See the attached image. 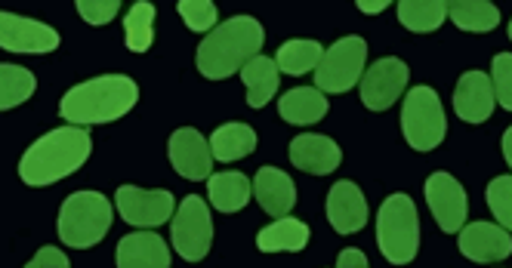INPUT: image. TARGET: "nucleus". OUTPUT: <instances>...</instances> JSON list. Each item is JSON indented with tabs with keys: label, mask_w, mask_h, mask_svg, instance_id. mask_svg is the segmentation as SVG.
Instances as JSON below:
<instances>
[{
	"label": "nucleus",
	"mask_w": 512,
	"mask_h": 268,
	"mask_svg": "<svg viewBox=\"0 0 512 268\" xmlns=\"http://www.w3.org/2000/svg\"><path fill=\"white\" fill-rule=\"evenodd\" d=\"M68 265H71V259L59 247H41L28 262V268H68Z\"/></svg>",
	"instance_id": "obj_34"
},
{
	"label": "nucleus",
	"mask_w": 512,
	"mask_h": 268,
	"mask_svg": "<svg viewBox=\"0 0 512 268\" xmlns=\"http://www.w3.org/2000/svg\"><path fill=\"white\" fill-rule=\"evenodd\" d=\"M266 44V31L253 16H232L229 22L216 25L204 34L198 44L195 65L201 78L207 81H226L238 74L253 56H260Z\"/></svg>",
	"instance_id": "obj_2"
},
{
	"label": "nucleus",
	"mask_w": 512,
	"mask_h": 268,
	"mask_svg": "<svg viewBox=\"0 0 512 268\" xmlns=\"http://www.w3.org/2000/svg\"><path fill=\"white\" fill-rule=\"evenodd\" d=\"M364 62H368V41L358 34L340 37V41L324 50L318 68H315V87L321 93H349L364 74Z\"/></svg>",
	"instance_id": "obj_7"
},
{
	"label": "nucleus",
	"mask_w": 512,
	"mask_h": 268,
	"mask_svg": "<svg viewBox=\"0 0 512 268\" xmlns=\"http://www.w3.org/2000/svg\"><path fill=\"white\" fill-rule=\"evenodd\" d=\"M155 41V4L136 0L124 16V44L130 53H145Z\"/></svg>",
	"instance_id": "obj_27"
},
{
	"label": "nucleus",
	"mask_w": 512,
	"mask_h": 268,
	"mask_svg": "<svg viewBox=\"0 0 512 268\" xmlns=\"http://www.w3.org/2000/svg\"><path fill=\"white\" fill-rule=\"evenodd\" d=\"M327 96L318 87H294L278 99V114L281 121L297 124V127H312L327 114Z\"/></svg>",
	"instance_id": "obj_20"
},
{
	"label": "nucleus",
	"mask_w": 512,
	"mask_h": 268,
	"mask_svg": "<svg viewBox=\"0 0 512 268\" xmlns=\"http://www.w3.org/2000/svg\"><path fill=\"white\" fill-rule=\"evenodd\" d=\"M423 191H426V201H429V210H432L438 228H442L445 235L460 232V228L466 225V216H469V201H466L463 185L451 173L438 170L429 176Z\"/></svg>",
	"instance_id": "obj_12"
},
{
	"label": "nucleus",
	"mask_w": 512,
	"mask_h": 268,
	"mask_svg": "<svg viewBox=\"0 0 512 268\" xmlns=\"http://www.w3.org/2000/svg\"><path fill=\"white\" fill-rule=\"evenodd\" d=\"M327 219H331L337 235H355L368 222V201L355 182H337L327 191Z\"/></svg>",
	"instance_id": "obj_17"
},
{
	"label": "nucleus",
	"mask_w": 512,
	"mask_h": 268,
	"mask_svg": "<svg viewBox=\"0 0 512 268\" xmlns=\"http://www.w3.org/2000/svg\"><path fill=\"white\" fill-rule=\"evenodd\" d=\"M173 262L170 247L152 228L130 232L118 241V265L121 268H167Z\"/></svg>",
	"instance_id": "obj_18"
},
{
	"label": "nucleus",
	"mask_w": 512,
	"mask_h": 268,
	"mask_svg": "<svg viewBox=\"0 0 512 268\" xmlns=\"http://www.w3.org/2000/svg\"><path fill=\"white\" fill-rule=\"evenodd\" d=\"M253 148H256V130L250 124H241V121L216 127L213 136H210L213 161H223V164L244 161Z\"/></svg>",
	"instance_id": "obj_24"
},
{
	"label": "nucleus",
	"mask_w": 512,
	"mask_h": 268,
	"mask_svg": "<svg viewBox=\"0 0 512 268\" xmlns=\"http://www.w3.org/2000/svg\"><path fill=\"white\" fill-rule=\"evenodd\" d=\"M491 84L497 105L512 111V53H497L491 62Z\"/></svg>",
	"instance_id": "obj_32"
},
{
	"label": "nucleus",
	"mask_w": 512,
	"mask_h": 268,
	"mask_svg": "<svg viewBox=\"0 0 512 268\" xmlns=\"http://www.w3.org/2000/svg\"><path fill=\"white\" fill-rule=\"evenodd\" d=\"M460 253L472 262H503L512 256V235L500 222H472L460 228Z\"/></svg>",
	"instance_id": "obj_14"
},
{
	"label": "nucleus",
	"mask_w": 512,
	"mask_h": 268,
	"mask_svg": "<svg viewBox=\"0 0 512 268\" xmlns=\"http://www.w3.org/2000/svg\"><path fill=\"white\" fill-rule=\"evenodd\" d=\"M34 90H38V78L28 68L0 62V111L19 108L34 96Z\"/></svg>",
	"instance_id": "obj_28"
},
{
	"label": "nucleus",
	"mask_w": 512,
	"mask_h": 268,
	"mask_svg": "<svg viewBox=\"0 0 512 268\" xmlns=\"http://www.w3.org/2000/svg\"><path fill=\"white\" fill-rule=\"evenodd\" d=\"M408 81L411 68L395 56H386L361 74V102L371 111H386L401 99Z\"/></svg>",
	"instance_id": "obj_11"
},
{
	"label": "nucleus",
	"mask_w": 512,
	"mask_h": 268,
	"mask_svg": "<svg viewBox=\"0 0 512 268\" xmlns=\"http://www.w3.org/2000/svg\"><path fill=\"white\" fill-rule=\"evenodd\" d=\"M448 19V0H398V22L414 34H432Z\"/></svg>",
	"instance_id": "obj_25"
},
{
	"label": "nucleus",
	"mask_w": 512,
	"mask_h": 268,
	"mask_svg": "<svg viewBox=\"0 0 512 268\" xmlns=\"http://www.w3.org/2000/svg\"><path fill=\"white\" fill-rule=\"evenodd\" d=\"M170 238H173V250L186 262H201L210 253L213 219H210V207L204 198H198V195L182 198L179 210L173 213Z\"/></svg>",
	"instance_id": "obj_8"
},
{
	"label": "nucleus",
	"mask_w": 512,
	"mask_h": 268,
	"mask_svg": "<svg viewBox=\"0 0 512 268\" xmlns=\"http://www.w3.org/2000/svg\"><path fill=\"white\" fill-rule=\"evenodd\" d=\"M389 4H392V0H355V7H358L364 16H377V13H383Z\"/></svg>",
	"instance_id": "obj_36"
},
{
	"label": "nucleus",
	"mask_w": 512,
	"mask_h": 268,
	"mask_svg": "<svg viewBox=\"0 0 512 268\" xmlns=\"http://www.w3.org/2000/svg\"><path fill=\"white\" fill-rule=\"evenodd\" d=\"M290 164L303 173L312 176H331L340 161H343V151L331 136H321V133H303L290 142Z\"/></svg>",
	"instance_id": "obj_16"
},
{
	"label": "nucleus",
	"mask_w": 512,
	"mask_h": 268,
	"mask_svg": "<svg viewBox=\"0 0 512 268\" xmlns=\"http://www.w3.org/2000/svg\"><path fill=\"white\" fill-rule=\"evenodd\" d=\"M488 207L494 219L512 232V176H497L488 185Z\"/></svg>",
	"instance_id": "obj_31"
},
{
	"label": "nucleus",
	"mask_w": 512,
	"mask_h": 268,
	"mask_svg": "<svg viewBox=\"0 0 512 268\" xmlns=\"http://www.w3.org/2000/svg\"><path fill=\"white\" fill-rule=\"evenodd\" d=\"M401 133H405V142L414 151H435L445 142L448 133V118L442 99L432 87H414L405 96V108H401Z\"/></svg>",
	"instance_id": "obj_6"
},
{
	"label": "nucleus",
	"mask_w": 512,
	"mask_h": 268,
	"mask_svg": "<svg viewBox=\"0 0 512 268\" xmlns=\"http://www.w3.org/2000/svg\"><path fill=\"white\" fill-rule=\"evenodd\" d=\"M139 102V87L127 74H102V78L84 81L71 87L62 102L59 114L62 121L75 127H93V124H112L130 114Z\"/></svg>",
	"instance_id": "obj_3"
},
{
	"label": "nucleus",
	"mask_w": 512,
	"mask_h": 268,
	"mask_svg": "<svg viewBox=\"0 0 512 268\" xmlns=\"http://www.w3.org/2000/svg\"><path fill=\"white\" fill-rule=\"evenodd\" d=\"M448 16L460 31L485 34L500 25V13L491 0H448Z\"/></svg>",
	"instance_id": "obj_26"
},
{
	"label": "nucleus",
	"mask_w": 512,
	"mask_h": 268,
	"mask_svg": "<svg viewBox=\"0 0 512 268\" xmlns=\"http://www.w3.org/2000/svg\"><path fill=\"white\" fill-rule=\"evenodd\" d=\"M176 10H179L182 22L198 34H207L210 28H216V19H219L213 0H179Z\"/></svg>",
	"instance_id": "obj_30"
},
{
	"label": "nucleus",
	"mask_w": 512,
	"mask_h": 268,
	"mask_svg": "<svg viewBox=\"0 0 512 268\" xmlns=\"http://www.w3.org/2000/svg\"><path fill=\"white\" fill-rule=\"evenodd\" d=\"M167 155H170V164L179 176H186L192 182L210 179L213 151H210V142L195 127H179L167 142Z\"/></svg>",
	"instance_id": "obj_13"
},
{
	"label": "nucleus",
	"mask_w": 512,
	"mask_h": 268,
	"mask_svg": "<svg viewBox=\"0 0 512 268\" xmlns=\"http://www.w3.org/2000/svg\"><path fill=\"white\" fill-rule=\"evenodd\" d=\"M75 7L87 25H108L118 16L121 0H75Z\"/></svg>",
	"instance_id": "obj_33"
},
{
	"label": "nucleus",
	"mask_w": 512,
	"mask_h": 268,
	"mask_svg": "<svg viewBox=\"0 0 512 268\" xmlns=\"http://www.w3.org/2000/svg\"><path fill=\"white\" fill-rule=\"evenodd\" d=\"M115 207H118V213H121V219L127 225L158 228V225H164V222L173 219L176 198L170 195L167 188L145 191V188H136V185H121L115 191Z\"/></svg>",
	"instance_id": "obj_9"
},
{
	"label": "nucleus",
	"mask_w": 512,
	"mask_h": 268,
	"mask_svg": "<svg viewBox=\"0 0 512 268\" xmlns=\"http://www.w3.org/2000/svg\"><path fill=\"white\" fill-rule=\"evenodd\" d=\"M497 108V96H494V84L491 74L482 71H466L457 81L454 90V111L457 118L466 124H485Z\"/></svg>",
	"instance_id": "obj_15"
},
{
	"label": "nucleus",
	"mask_w": 512,
	"mask_h": 268,
	"mask_svg": "<svg viewBox=\"0 0 512 268\" xmlns=\"http://www.w3.org/2000/svg\"><path fill=\"white\" fill-rule=\"evenodd\" d=\"M253 195L272 219H278V216H287L290 210H294L297 185L278 167H260L256 170V179H253Z\"/></svg>",
	"instance_id": "obj_19"
},
{
	"label": "nucleus",
	"mask_w": 512,
	"mask_h": 268,
	"mask_svg": "<svg viewBox=\"0 0 512 268\" xmlns=\"http://www.w3.org/2000/svg\"><path fill=\"white\" fill-rule=\"evenodd\" d=\"M324 56V47L318 41H287L278 47V56H275V65L278 71L284 74H306V71H315L318 62Z\"/></svg>",
	"instance_id": "obj_29"
},
{
	"label": "nucleus",
	"mask_w": 512,
	"mask_h": 268,
	"mask_svg": "<svg viewBox=\"0 0 512 268\" xmlns=\"http://www.w3.org/2000/svg\"><path fill=\"white\" fill-rule=\"evenodd\" d=\"M241 81L247 87V105L250 108H266L272 102V96L278 93V78H281V71L275 65V59L269 56H253L241 71Z\"/></svg>",
	"instance_id": "obj_22"
},
{
	"label": "nucleus",
	"mask_w": 512,
	"mask_h": 268,
	"mask_svg": "<svg viewBox=\"0 0 512 268\" xmlns=\"http://www.w3.org/2000/svg\"><path fill=\"white\" fill-rule=\"evenodd\" d=\"M337 265H340V268H368V256H364L361 250H355V247H346V250L337 256Z\"/></svg>",
	"instance_id": "obj_35"
},
{
	"label": "nucleus",
	"mask_w": 512,
	"mask_h": 268,
	"mask_svg": "<svg viewBox=\"0 0 512 268\" xmlns=\"http://www.w3.org/2000/svg\"><path fill=\"white\" fill-rule=\"evenodd\" d=\"M509 41H512V22H509Z\"/></svg>",
	"instance_id": "obj_38"
},
{
	"label": "nucleus",
	"mask_w": 512,
	"mask_h": 268,
	"mask_svg": "<svg viewBox=\"0 0 512 268\" xmlns=\"http://www.w3.org/2000/svg\"><path fill=\"white\" fill-rule=\"evenodd\" d=\"M93 151V139L87 127H56L44 133L38 142H31L19 161V176L31 188H47L53 182L68 179L78 173Z\"/></svg>",
	"instance_id": "obj_1"
},
{
	"label": "nucleus",
	"mask_w": 512,
	"mask_h": 268,
	"mask_svg": "<svg viewBox=\"0 0 512 268\" xmlns=\"http://www.w3.org/2000/svg\"><path fill=\"white\" fill-rule=\"evenodd\" d=\"M59 47V31L47 22L0 10V50L22 56H44Z\"/></svg>",
	"instance_id": "obj_10"
},
{
	"label": "nucleus",
	"mask_w": 512,
	"mask_h": 268,
	"mask_svg": "<svg viewBox=\"0 0 512 268\" xmlns=\"http://www.w3.org/2000/svg\"><path fill=\"white\" fill-rule=\"evenodd\" d=\"M112 219H115V210L105 195H99V191H75V195H68L59 207L56 232L65 247L90 250L108 235Z\"/></svg>",
	"instance_id": "obj_4"
},
{
	"label": "nucleus",
	"mask_w": 512,
	"mask_h": 268,
	"mask_svg": "<svg viewBox=\"0 0 512 268\" xmlns=\"http://www.w3.org/2000/svg\"><path fill=\"white\" fill-rule=\"evenodd\" d=\"M309 225L294 216H278L256 235V250L260 253H300L309 244Z\"/></svg>",
	"instance_id": "obj_21"
},
{
	"label": "nucleus",
	"mask_w": 512,
	"mask_h": 268,
	"mask_svg": "<svg viewBox=\"0 0 512 268\" xmlns=\"http://www.w3.org/2000/svg\"><path fill=\"white\" fill-rule=\"evenodd\" d=\"M500 148H503V158H506V164L512 167V127L503 133V142H500Z\"/></svg>",
	"instance_id": "obj_37"
},
{
	"label": "nucleus",
	"mask_w": 512,
	"mask_h": 268,
	"mask_svg": "<svg viewBox=\"0 0 512 268\" xmlns=\"http://www.w3.org/2000/svg\"><path fill=\"white\" fill-rule=\"evenodd\" d=\"M253 182L244 173H210L207 179V198L210 207L219 213H238L250 204Z\"/></svg>",
	"instance_id": "obj_23"
},
{
	"label": "nucleus",
	"mask_w": 512,
	"mask_h": 268,
	"mask_svg": "<svg viewBox=\"0 0 512 268\" xmlns=\"http://www.w3.org/2000/svg\"><path fill=\"white\" fill-rule=\"evenodd\" d=\"M377 244L392 265L414 262L420 250V216L408 195H389L377 213Z\"/></svg>",
	"instance_id": "obj_5"
}]
</instances>
